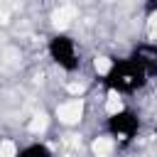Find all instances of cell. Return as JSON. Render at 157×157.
<instances>
[{"label": "cell", "mask_w": 157, "mask_h": 157, "mask_svg": "<svg viewBox=\"0 0 157 157\" xmlns=\"http://www.w3.org/2000/svg\"><path fill=\"white\" fill-rule=\"evenodd\" d=\"M17 157H49V150H47L44 145H29V147H25Z\"/></svg>", "instance_id": "cell-7"}, {"label": "cell", "mask_w": 157, "mask_h": 157, "mask_svg": "<svg viewBox=\"0 0 157 157\" xmlns=\"http://www.w3.org/2000/svg\"><path fill=\"white\" fill-rule=\"evenodd\" d=\"M147 37L152 42H157V15H152V20L147 22Z\"/></svg>", "instance_id": "cell-11"}, {"label": "cell", "mask_w": 157, "mask_h": 157, "mask_svg": "<svg viewBox=\"0 0 157 157\" xmlns=\"http://www.w3.org/2000/svg\"><path fill=\"white\" fill-rule=\"evenodd\" d=\"M137 125H140L137 118H135L132 113H128V110H120V113L110 115V130H113V135L120 137V140L132 137V135L137 132Z\"/></svg>", "instance_id": "cell-3"}, {"label": "cell", "mask_w": 157, "mask_h": 157, "mask_svg": "<svg viewBox=\"0 0 157 157\" xmlns=\"http://www.w3.org/2000/svg\"><path fill=\"white\" fill-rule=\"evenodd\" d=\"M49 54H52V59H54L59 66H64L66 71H71V69L78 66L76 44H74V39L66 37V34H56V37L49 42Z\"/></svg>", "instance_id": "cell-2"}, {"label": "cell", "mask_w": 157, "mask_h": 157, "mask_svg": "<svg viewBox=\"0 0 157 157\" xmlns=\"http://www.w3.org/2000/svg\"><path fill=\"white\" fill-rule=\"evenodd\" d=\"M71 17H74V7H59L54 12V25L56 27H66L71 22Z\"/></svg>", "instance_id": "cell-6"}, {"label": "cell", "mask_w": 157, "mask_h": 157, "mask_svg": "<svg viewBox=\"0 0 157 157\" xmlns=\"http://www.w3.org/2000/svg\"><path fill=\"white\" fill-rule=\"evenodd\" d=\"M81 115H83V105H81V101H66V103H61V105L56 108V118H59L61 123H66V125L78 123Z\"/></svg>", "instance_id": "cell-4"}, {"label": "cell", "mask_w": 157, "mask_h": 157, "mask_svg": "<svg viewBox=\"0 0 157 157\" xmlns=\"http://www.w3.org/2000/svg\"><path fill=\"white\" fill-rule=\"evenodd\" d=\"M150 10H157V0H152V2H150Z\"/></svg>", "instance_id": "cell-12"}, {"label": "cell", "mask_w": 157, "mask_h": 157, "mask_svg": "<svg viewBox=\"0 0 157 157\" xmlns=\"http://www.w3.org/2000/svg\"><path fill=\"white\" fill-rule=\"evenodd\" d=\"M0 157H17V150H15V145L10 140L0 142Z\"/></svg>", "instance_id": "cell-10"}, {"label": "cell", "mask_w": 157, "mask_h": 157, "mask_svg": "<svg viewBox=\"0 0 157 157\" xmlns=\"http://www.w3.org/2000/svg\"><path fill=\"white\" fill-rule=\"evenodd\" d=\"M110 66H113V59H108V56H96V61H93V69L103 76L110 71Z\"/></svg>", "instance_id": "cell-9"}, {"label": "cell", "mask_w": 157, "mask_h": 157, "mask_svg": "<svg viewBox=\"0 0 157 157\" xmlns=\"http://www.w3.org/2000/svg\"><path fill=\"white\" fill-rule=\"evenodd\" d=\"M113 147H115V140L108 137V135H103V137H98L93 142V155L96 157H110L113 155Z\"/></svg>", "instance_id": "cell-5"}, {"label": "cell", "mask_w": 157, "mask_h": 157, "mask_svg": "<svg viewBox=\"0 0 157 157\" xmlns=\"http://www.w3.org/2000/svg\"><path fill=\"white\" fill-rule=\"evenodd\" d=\"M120 110H123L120 98H118L115 93H110V96H108V101H105V113H108V115H115V113H120Z\"/></svg>", "instance_id": "cell-8"}, {"label": "cell", "mask_w": 157, "mask_h": 157, "mask_svg": "<svg viewBox=\"0 0 157 157\" xmlns=\"http://www.w3.org/2000/svg\"><path fill=\"white\" fill-rule=\"evenodd\" d=\"M105 76H108V83L115 91H135V88H140L145 83L147 71L135 59H130V61H118V64L113 61V66H110V71Z\"/></svg>", "instance_id": "cell-1"}]
</instances>
